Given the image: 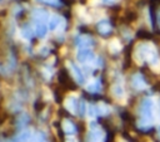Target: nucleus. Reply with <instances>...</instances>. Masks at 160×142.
<instances>
[{
  "label": "nucleus",
  "mask_w": 160,
  "mask_h": 142,
  "mask_svg": "<svg viewBox=\"0 0 160 142\" xmlns=\"http://www.w3.org/2000/svg\"><path fill=\"white\" fill-rule=\"evenodd\" d=\"M151 101L150 99H145L142 106H141V116L142 119H145V122H150L151 119Z\"/></svg>",
  "instance_id": "obj_1"
},
{
  "label": "nucleus",
  "mask_w": 160,
  "mask_h": 142,
  "mask_svg": "<svg viewBox=\"0 0 160 142\" xmlns=\"http://www.w3.org/2000/svg\"><path fill=\"white\" fill-rule=\"evenodd\" d=\"M89 142H101V133L99 131H92L89 136Z\"/></svg>",
  "instance_id": "obj_2"
},
{
  "label": "nucleus",
  "mask_w": 160,
  "mask_h": 142,
  "mask_svg": "<svg viewBox=\"0 0 160 142\" xmlns=\"http://www.w3.org/2000/svg\"><path fill=\"white\" fill-rule=\"evenodd\" d=\"M136 35H138V38H140V39H151V38H152V34L149 33L148 30H139V31L136 33Z\"/></svg>",
  "instance_id": "obj_3"
},
{
  "label": "nucleus",
  "mask_w": 160,
  "mask_h": 142,
  "mask_svg": "<svg viewBox=\"0 0 160 142\" xmlns=\"http://www.w3.org/2000/svg\"><path fill=\"white\" fill-rule=\"evenodd\" d=\"M144 84H145V82H144V79H142L140 75L134 77V85H135L136 88H142Z\"/></svg>",
  "instance_id": "obj_4"
},
{
  "label": "nucleus",
  "mask_w": 160,
  "mask_h": 142,
  "mask_svg": "<svg viewBox=\"0 0 160 142\" xmlns=\"http://www.w3.org/2000/svg\"><path fill=\"white\" fill-rule=\"evenodd\" d=\"M136 18H138V14H136L135 11H128V13L125 14V19H126V21H129V23L136 20Z\"/></svg>",
  "instance_id": "obj_5"
},
{
  "label": "nucleus",
  "mask_w": 160,
  "mask_h": 142,
  "mask_svg": "<svg viewBox=\"0 0 160 142\" xmlns=\"http://www.w3.org/2000/svg\"><path fill=\"white\" fill-rule=\"evenodd\" d=\"M90 55H91V53H90L89 50H81V52L79 53V60L85 62L88 58H90Z\"/></svg>",
  "instance_id": "obj_6"
},
{
  "label": "nucleus",
  "mask_w": 160,
  "mask_h": 142,
  "mask_svg": "<svg viewBox=\"0 0 160 142\" xmlns=\"http://www.w3.org/2000/svg\"><path fill=\"white\" fill-rule=\"evenodd\" d=\"M66 124H68V126L64 124V131H65L66 133H74V132H75V126H74L72 123H69V122H66Z\"/></svg>",
  "instance_id": "obj_7"
},
{
  "label": "nucleus",
  "mask_w": 160,
  "mask_h": 142,
  "mask_svg": "<svg viewBox=\"0 0 160 142\" xmlns=\"http://www.w3.org/2000/svg\"><path fill=\"white\" fill-rule=\"evenodd\" d=\"M29 142H45V138H44V136L42 134H36V136H34Z\"/></svg>",
  "instance_id": "obj_8"
},
{
  "label": "nucleus",
  "mask_w": 160,
  "mask_h": 142,
  "mask_svg": "<svg viewBox=\"0 0 160 142\" xmlns=\"http://www.w3.org/2000/svg\"><path fill=\"white\" fill-rule=\"evenodd\" d=\"M159 1L160 0H150V4H151V6H154V4L156 5V4H159Z\"/></svg>",
  "instance_id": "obj_9"
},
{
  "label": "nucleus",
  "mask_w": 160,
  "mask_h": 142,
  "mask_svg": "<svg viewBox=\"0 0 160 142\" xmlns=\"http://www.w3.org/2000/svg\"><path fill=\"white\" fill-rule=\"evenodd\" d=\"M154 89H156V90H159V92H160V82H159V83H156V85H154Z\"/></svg>",
  "instance_id": "obj_10"
},
{
  "label": "nucleus",
  "mask_w": 160,
  "mask_h": 142,
  "mask_svg": "<svg viewBox=\"0 0 160 142\" xmlns=\"http://www.w3.org/2000/svg\"><path fill=\"white\" fill-rule=\"evenodd\" d=\"M69 142H76V141H75V139H70Z\"/></svg>",
  "instance_id": "obj_11"
},
{
  "label": "nucleus",
  "mask_w": 160,
  "mask_h": 142,
  "mask_svg": "<svg viewBox=\"0 0 160 142\" xmlns=\"http://www.w3.org/2000/svg\"><path fill=\"white\" fill-rule=\"evenodd\" d=\"M159 132H160V129H159Z\"/></svg>",
  "instance_id": "obj_12"
}]
</instances>
